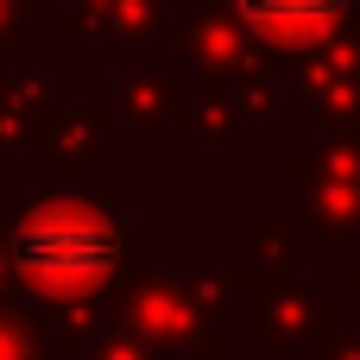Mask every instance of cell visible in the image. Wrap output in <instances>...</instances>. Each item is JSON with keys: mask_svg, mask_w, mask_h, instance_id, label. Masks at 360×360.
I'll list each match as a JSON object with an SVG mask.
<instances>
[{"mask_svg": "<svg viewBox=\"0 0 360 360\" xmlns=\"http://www.w3.org/2000/svg\"><path fill=\"white\" fill-rule=\"evenodd\" d=\"M19 266L44 285H89L101 266H114V234L89 209H44L19 228Z\"/></svg>", "mask_w": 360, "mask_h": 360, "instance_id": "1", "label": "cell"}, {"mask_svg": "<svg viewBox=\"0 0 360 360\" xmlns=\"http://www.w3.org/2000/svg\"><path fill=\"white\" fill-rule=\"evenodd\" d=\"M247 13H253L272 38H316V32L342 13V0H247Z\"/></svg>", "mask_w": 360, "mask_h": 360, "instance_id": "2", "label": "cell"}]
</instances>
